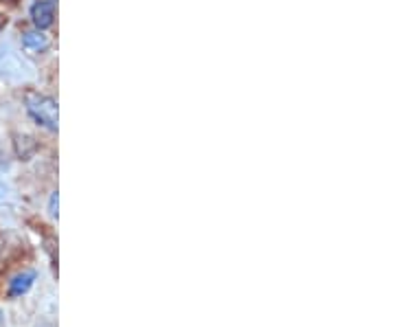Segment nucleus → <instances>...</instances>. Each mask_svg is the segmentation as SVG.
<instances>
[{
	"label": "nucleus",
	"mask_w": 395,
	"mask_h": 327,
	"mask_svg": "<svg viewBox=\"0 0 395 327\" xmlns=\"http://www.w3.org/2000/svg\"><path fill=\"white\" fill-rule=\"evenodd\" d=\"M24 104H26V112L31 114L42 128L53 130V132L57 130V104H55V99L40 95V93H26Z\"/></svg>",
	"instance_id": "nucleus-1"
},
{
	"label": "nucleus",
	"mask_w": 395,
	"mask_h": 327,
	"mask_svg": "<svg viewBox=\"0 0 395 327\" xmlns=\"http://www.w3.org/2000/svg\"><path fill=\"white\" fill-rule=\"evenodd\" d=\"M31 18H34V24L38 29H49L53 24V18H55L53 3H49V0H38V3L31 7Z\"/></svg>",
	"instance_id": "nucleus-2"
},
{
	"label": "nucleus",
	"mask_w": 395,
	"mask_h": 327,
	"mask_svg": "<svg viewBox=\"0 0 395 327\" xmlns=\"http://www.w3.org/2000/svg\"><path fill=\"white\" fill-rule=\"evenodd\" d=\"M22 46L26 51H31V53H42L49 49V38L44 34H34V31H29L22 36Z\"/></svg>",
	"instance_id": "nucleus-3"
},
{
	"label": "nucleus",
	"mask_w": 395,
	"mask_h": 327,
	"mask_svg": "<svg viewBox=\"0 0 395 327\" xmlns=\"http://www.w3.org/2000/svg\"><path fill=\"white\" fill-rule=\"evenodd\" d=\"M34 281H36V273H22V275H18V277L11 281L9 294H11V296H20V294H24L29 288L34 286Z\"/></svg>",
	"instance_id": "nucleus-4"
},
{
	"label": "nucleus",
	"mask_w": 395,
	"mask_h": 327,
	"mask_svg": "<svg viewBox=\"0 0 395 327\" xmlns=\"http://www.w3.org/2000/svg\"><path fill=\"white\" fill-rule=\"evenodd\" d=\"M51 216L57 218V193L51 196Z\"/></svg>",
	"instance_id": "nucleus-5"
},
{
	"label": "nucleus",
	"mask_w": 395,
	"mask_h": 327,
	"mask_svg": "<svg viewBox=\"0 0 395 327\" xmlns=\"http://www.w3.org/2000/svg\"><path fill=\"white\" fill-rule=\"evenodd\" d=\"M3 26H5V20H3V18H0V29H3Z\"/></svg>",
	"instance_id": "nucleus-6"
}]
</instances>
